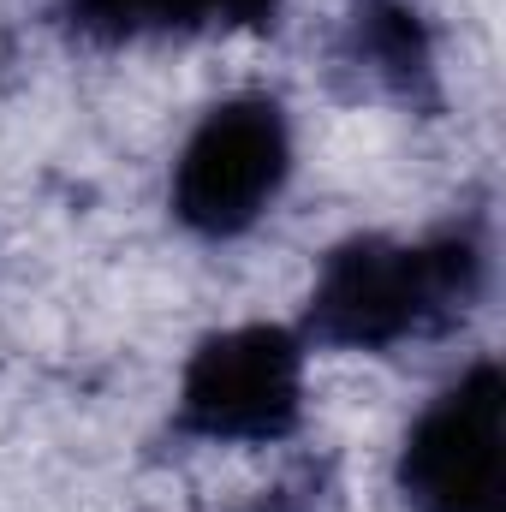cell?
Here are the masks:
<instances>
[{
    "mask_svg": "<svg viewBox=\"0 0 506 512\" xmlns=\"http://www.w3.org/2000/svg\"><path fill=\"white\" fill-rule=\"evenodd\" d=\"M495 280V221L465 209L417 239L352 233L316 262L304 316L292 322L310 352L393 358L471 322Z\"/></svg>",
    "mask_w": 506,
    "mask_h": 512,
    "instance_id": "cell-1",
    "label": "cell"
},
{
    "mask_svg": "<svg viewBox=\"0 0 506 512\" xmlns=\"http://www.w3.org/2000/svg\"><path fill=\"white\" fill-rule=\"evenodd\" d=\"M298 131L274 90H233L197 114L167 167V215L197 245H239L280 209Z\"/></svg>",
    "mask_w": 506,
    "mask_h": 512,
    "instance_id": "cell-2",
    "label": "cell"
},
{
    "mask_svg": "<svg viewBox=\"0 0 506 512\" xmlns=\"http://www.w3.org/2000/svg\"><path fill=\"white\" fill-rule=\"evenodd\" d=\"M310 411V346L292 322L203 334L173 382L167 429L197 447H286Z\"/></svg>",
    "mask_w": 506,
    "mask_h": 512,
    "instance_id": "cell-3",
    "label": "cell"
},
{
    "mask_svg": "<svg viewBox=\"0 0 506 512\" xmlns=\"http://www.w3.org/2000/svg\"><path fill=\"white\" fill-rule=\"evenodd\" d=\"M506 376L501 358H471L423 399L393 453V495L405 512H501Z\"/></svg>",
    "mask_w": 506,
    "mask_h": 512,
    "instance_id": "cell-4",
    "label": "cell"
},
{
    "mask_svg": "<svg viewBox=\"0 0 506 512\" xmlns=\"http://www.w3.org/2000/svg\"><path fill=\"white\" fill-rule=\"evenodd\" d=\"M334 72L405 114L441 108V36L423 0H346L334 30Z\"/></svg>",
    "mask_w": 506,
    "mask_h": 512,
    "instance_id": "cell-5",
    "label": "cell"
},
{
    "mask_svg": "<svg viewBox=\"0 0 506 512\" xmlns=\"http://www.w3.org/2000/svg\"><path fill=\"white\" fill-rule=\"evenodd\" d=\"M54 18L84 48L209 36V0H54Z\"/></svg>",
    "mask_w": 506,
    "mask_h": 512,
    "instance_id": "cell-6",
    "label": "cell"
},
{
    "mask_svg": "<svg viewBox=\"0 0 506 512\" xmlns=\"http://www.w3.org/2000/svg\"><path fill=\"white\" fill-rule=\"evenodd\" d=\"M322 507H328V465L322 459H304L274 489H262L251 512H322Z\"/></svg>",
    "mask_w": 506,
    "mask_h": 512,
    "instance_id": "cell-7",
    "label": "cell"
},
{
    "mask_svg": "<svg viewBox=\"0 0 506 512\" xmlns=\"http://www.w3.org/2000/svg\"><path fill=\"white\" fill-rule=\"evenodd\" d=\"M286 12V0H209V36L215 30H245V36H262L274 30Z\"/></svg>",
    "mask_w": 506,
    "mask_h": 512,
    "instance_id": "cell-8",
    "label": "cell"
}]
</instances>
